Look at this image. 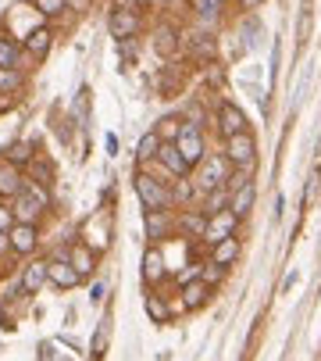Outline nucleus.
Returning a JSON list of instances; mask_svg holds the SVG:
<instances>
[{
    "mask_svg": "<svg viewBox=\"0 0 321 361\" xmlns=\"http://www.w3.org/2000/svg\"><path fill=\"white\" fill-rule=\"evenodd\" d=\"M136 193H139V200L146 204V212H165V208H172V204H175L172 190H168L165 183L150 179V176H136Z\"/></svg>",
    "mask_w": 321,
    "mask_h": 361,
    "instance_id": "1",
    "label": "nucleus"
},
{
    "mask_svg": "<svg viewBox=\"0 0 321 361\" xmlns=\"http://www.w3.org/2000/svg\"><path fill=\"white\" fill-rule=\"evenodd\" d=\"M46 204H50V197H46V190L36 183V186H22V193L15 197V219L18 222H36V215L46 208Z\"/></svg>",
    "mask_w": 321,
    "mask_h": 361,
    "instance_id": "2",
    "label": "nucleus"
},
{
    "mask_svg": "<svg viewBox=\"0 0 321 361\" xmlns=\"http://www.w3.org/2000/svg\"><path fill=\"white\" fill-rule=\"evenodd\" d=\"M175 147H179V154H182V161L193 169V165H200L203 158H207V150H203V136H200V129L193 126V122H186L179 133H175Z\"/></svg>",
    "mask_w": 321,
    "mask_h": 361,
    "instance_id": "3",
    "label": "nucleus"
},
{
    "mask_svg": "<svg viewBox=\"0 0 321 361\" xmlns=\"http://www.w3.org/2000/svg\"><path fill=\"white\" fill-rule=\"evenodd\" d=\"M225 161L239 165L243 172H250V169H253V136H250V133H236V136H229Z\"/></svg>",
    "mask_w": 321,
    "mask_h": 361,
    "instance_id": "4",
    "label": "nucleus"
},
{
    "mask_svg": "<svg viewBox=\"0 0 321 361\" xmlns=\"http://www.w3.org/2000/svg\"><path fill=\"white\" fill-rule=\"evenodd\" d=\"M222 183H229V161H225V154H210V158H203L200 190L210 193V190H218Z\"/></svg>",
    "mask_w": 321,
    "mask_h": 361,
    "instance_id": "5",
    "label": "nucleus"
},
{
    "mask_svg": "<svg viewBox=\"0 0 321 361\" xmlns=\"http://www.w3.org/2000/svg\"><path fill=\"white\" fill-rule=\"evenodd\" d=\"M236 222H239V215H232V212H218L207 226H203V236L210 240V243H218V240H225V236H232L236 233Z\"/></svg>",
    "mask_w": 321,
    "mask_h": 361,
    "instance_id": "6",
    "label": "nucleus"
},
{
    "mask_svg": "<svg viewBox=\"0 0 321 361\" xmlns=\"http://www.w3.org/2000/svg\"><path fill=\"white\" fill-rule=\"evenodd\" d=\"M8 243H11V250H18V254H32V250H36V226H32V222L11 226Z\"/></svg>",
    "mask_w": 321,
    "mask_h": 361,
    "instance_id": "7",
    "label": "nucleus"
},
{
    "mask_svg": "<svg viewBox=\"0 0 321 361\" xmlns=\"http://www.w3.org/2000/svg\"><path fill=\"white\" fill-rule=\"evenodd\" d=\"M46 279H50L54 286H58V290H72L82 276H79L68 262H50V265H46Z\"/></svg>",
    "mask_w": 321,
    "mask_h": 361,
    "instance_id": "8",
    "label": "nucleus"
},
{
    "mask_svg": "<svg viewBox=\"0 0 321 361\" xmlns=\"http://www.w3.org/2000/svg\"><path fill=\"white\" fill-rule=\"evenodd\" d=\"M218 126H222V133H225V136L246 133V115H243L236 104H225V108L218 111Z\"/></svg>",
    "mask_w": 321,
    "mask_h": 361,
    "instance_id": "9",
    "label": "nucleus"
},
{
    "mask_svg": "<svg viewBox=\"0 0 321 361\" xmlns=\"http://www.w3.org/2000/svg\"><path fill=\"white\" fill-rule=\"evenodd\" d=\"M107 25H111V36L115 39H129L139 29V18H136V11H115Z\"/></svg>",
    "mask_w": 321,
    "mask_h": 361,
    "instance_id": "10",
    "label": "nucleus"
},
{
    "mask_svg": "<svg viewBox=\"0 0 321 361\" xmlns=\"http://www.w3.org/2000/svg\"><path fill=\"white\" fill-rule=\"evenodd\" d=\"M157 161L165 165L168 172H175V176H186V172H189V165L182 161V154H179V147H175V143H160V150H157Z\"/></svg>",
    "mask_w": 321,
    "mask_h": 361,
    "instance_id": "11",
    "label": "nucleus"
},
{
    "mask_svg": "<svg viewBox=\"0 0 321 361\" xmlns=\"http://www.w3.org/2000/svg\"><path fill=\"white\" fill-rule=\"evenodd\" d=\"M22 193V172L15 165H0V197H18Z\"/></svg>",
    "mask_w": 321,
    "mask_h": 361,
    "instance_id": "12",
    "label": "nucleus"
},
{
    "mask_svg": "<svg viewBox=\"0 0 321 361\" xmlns=\"http://www.w3.org/2000/svg\"><path fill=\"white\" fill-rule=\"evenodd\" d=\"M68 265H72L79 276H89V272H93V265H96V257H93V250H89V247L75 243V247L68 250Z\"/></svg>",
    "mask_w": 321,
    "mask_h": 361,
    "instance_id": "13",
    "label": "nucleus"
},
{
    "mask_svg": "<svg viewBox=\"0 0 321 361\" xmlns=\"http://www.w3.org/2000/svg\"><path fill=\"white\" fill-rule=\"evenodd\" d=\"M236 254H239V243L232 240V236H225V240H218L214 243V265H232L236 262Z\"/></svg>",
    "mask_w": 321,
    "mask_h": 361,
    "instance_id": "14",
    "label": "nucleus"
},
{
    "mask_svg": "<svg viewBox=\"0 0 321 361\" xmlns=\"http://www.w3.org/2000/svg\"><path fill=\"white\" fill-rule=\"evenodd\" d=\"M250 204H253V183H239V186H236V197H232V208H229V212L243 219V215L250 212Z\"/></svg>",
    "mask_w": 321,
    "mask_h": 361,
    "instance_id": "15",
    "label": "nucleus"
},
{
    "mask_svg": "<svg viewBox=\"0 0 321 361\" xmlns=\"http://www.w3.org/2000/svg\"><path fill=\"white\" fill-rule=\"evenodd\" d=\"M25 47H29V54L43 58L46 50H50V29H32V32L25 36Z\"/></svg>",
    "mask_w": 321,
    "mask_h": 361,
    "instance_id": "16",
    "label": "nucleus"
},
{
    "mask_svg": "<svg viewBox=\"0 0 321 361\" xmlns=\"http://www.w3.org/2000/svg\"><path fill=\"white\" fill-rule=\"evenodd\" d=\"M43 283H46V265H29V269L22 272V290H25V293H36Z\"/></svg>",
    "mask_w": 321,
    "mask_h": 361,
    "instance_id": "17",
    "label": "nucleus"
},
{
    "mask_svg": "<svg viewBox=\"0 0 321 361\" xmlns=\"http://www.w3.org/2000/svg\"><path fill=\"white\" fill-rule=\"evenodd\" d=\"M182 297H186V307H200L207 300V283L203 279H189L182 286Z\"/></svg>",
    "mask_w": 321,
    "mask_h": 361,
    "instance_id": "18",
    "label": "nucleus"
},
{
    "mask_svg": "<svg viewBox=\"0 0 321 361\" xmlns=\"http://www.w3.org/2000/svg\"><path fill=\"white\" fill-rule=\"evenodd\" d=\"M157 150H160V136H157V133H146V136L139 140V147H136V158H139V161H153Z\"/></svg>",
    "mask_w": 321,
    "mask_h": 361,
    "instance_id": "19",
    "label": "nucleus"
},
{
    "mask_svg": "<svg viewBox=\"0 0 321 361\" xmlns=\"http://www.w3.org/2000/svg\"><path fill=\"white\" fill-rule=\"evenodd\" d=\"M143 276L153 279V283L165 276V262H160V250H146V257H143Z\"/></svg>",
    "mask_w": 321,
    "mask_h": 361,
    "instance_id": "20",
    "label": "nucleus"
},
{
    "mask_svg": "<svg viewBox=\"0 0 321 361\" xmlns=\"http://www.w3.org/2000/svg\"><path fill=\"white\" fill-rule=\"evenodd\" d=\"M165 229H168L165 212H146V236L150 240H160V236H165Z\"/></svg>",
    "mask_w": 321,
    "mask_h": 361,
    "instance_id": "21",
    "label": "nucleus"
},
{
    "mask_svg": "<svg viewBox=\"0 0 321 361\" xmlns=\"http://www.w3.org/2000/svg\"><path fill=\"white\" fill-rule=\"evenodd\" d=\"M15 61H18V43L0 36V68H15Z\"/></svg>",
    "mask_w": 321,
    "mask_h": 361,
    "instance_id": "22",
    "label": "nucleus"
},
{
    "mask_svg": "<svg viewBox=\"0 0 321 361\" xmlns=\"http://www.w3.org/2000/svg\"><path fill=\"white\" fill-rule=\"evenodd\" d=\"M146 315H150L153 322H168V315H172V312H168V304L160 300L157 293H150V297H146Z\"/></svg>",
    "mask_w": 321,
    "mask_h": 361,
    "instance_id": "23",
    "label": "nucleus"
},
{
    "mask_svg": "<svg viewBox=\"0 0 321 361\" xmlns=\"http://www.w3.org/2000/svg\"><path fill=\"white\" fill-rule=\"evenodd\" d=\"M29 161H32V147L29 143H11L8 147V165L18 169V165H29Z\"/></svg>",
    "mask_w": 321,
    "mask_h": 361,
    "instance_id": "24",
    "label": "nucleus"
},
{
    "mask_svg": "<svg viewBox=\"0 0 321 361\" xmlns=\"http://www.w3.org/2000/svg\"><path fill=\"white\" fill-rule=\"evenodd\" d=\"M32 4H36V11L46 15V18H54V15L65 11V0H32Z\"/></svg>",
    "mask_w": 321,
    "mask_h": 361,
    "instance_id": "25",
    "label": "nucleus"
},
{
    "mask_svg": "<svg viewBox=\"0 0 321 361\" xmlns=\"http://www.w3.org/2000/svg\"><path fill=\"white\" fill-rule=\"evenodd\" d=\"M107 336H111V322H100V329H96V336H93V354H100L103 347H107Z\"/></svg>",
    "mask_w": 321,
    "mask_h": 361,
    "instance_id": "26",
    "label": "nucleus"
},
{
    "mask_svg": "<svg viewBox=\"0 0 321 361\" xmlns=\"http://www.w3.org/2000/svg\"><path fill=\"white\" fill-rule=\"evenodd\" d=\"M22 86V75L11 72V68H0V90H18Z\"/></svg>",
    "mask_w": 321,
    "mask_h": 361,
    "instance_id": "27",
    "label": "nucleus"
},
{
    "mask_svg": "<svg viewBox=\"0 0 321 361\" xmlns=\"http://www.w3.org/2000/svg\"><path fill=\"white\" fill-rule=\"evenodd\" d=\"M218 4H222V0H196L200 18H214V15H218Z\"/></svg>",
    "mask_w": 321,
    "mask_h": 361,
    "instance_id": "28",
    "label": "nucleus"
},
{
    "mask_svg": "<svg viewBox=\"0 0 321 361\" xmlns=\"http://www.w3.org/2000/svg\"><path fill=\"white\" fill-rule=\"evenodd\" d=\"M32 176L39 179V186H46V183L54 179V172H50V165H43V161H36V165H32Z\"/></svg>",
    "mask_w": 321,
    "mask_h": 361,
    "instance_id": "29",
    "label": "nucleus"
},
{
    "mask_svg": "<svg viewBox=\"0 0 321 361\" xmlns=\"http://www.w3.org/2000/svg\"><path fill=\"white\" fill-rule=\"evenodd\" d=\"M182 226H186L189 233H196V236H203V226H207V222H203L200 215H186V219H182Z\"/></svg>",
    "mask_w": 321,
    "mask_h": 361,
    "instance_id": "30",
    "label": "nucleus"
},
{
    "mask_svg": "<svg viewBox=\"0 0 321 361\" xmlns=\"http://www.w3.org/2000/svg\"><path fill=\"white\" fill-rule=\"evenodd\" d=\"M8 226H11V212H8V208H0V229L8 233Z\"/></svg>",
    "mask_w": 321,
    "mask_h": 361,
    "instance_id": "31",
    "label": "nucleus"
},
{
    "mask_svg": "<svg viewBox=\"0 0 321 361\" xmlns=\"http://www.w3.org/2000/svg\"><path fill=\"white\" fill-rule=\"evenodd\" d=\"M89 300H103V283H93V290H89Z\"/></svg>",
    "mask_w": 321,
    "mask_h": 361,
    "instance_id": "32",
    "label": "nucleus"
},
{
    "mask_svg": "<svg viewBox=\"0 0 321 361\" xmlns=\"http://www.w3.org/2000/svg\"><path fill=\"white\" fill-rule=\"evenodd\" d=\"M103 143H107V154H118V136H107Z\"/></svg>",
    "mask_w": 321,
    "mask_h": 361,
    "instance_id": "33",
    "label": "nucleus"
},
{
    "mask_svg": "<svg viewBox=\"0 0 321 361\" xmlns=\"http://www.w3.org/2000/svg\"><path fill=\"white\" fill-rule=\"evenodd\" d=\"M8 247H11V243H8V233H4V229H0V254H4Z\"/></svg>",
    "mask_w": 321,
    "mask_h": 361,
    "instance_id": "34",
    "label": "nucleus"
},
{
    "mask_svg": "<svg viewBox=\"0 0 321 361\" xmlns=\"http://www.w3.org/2000/svg\"><path fill=\"white\" fill-rule=\"evenodd\" d=\"M65 4H72V8H79V11H82V8L89 4V0H65Z\"/></svg>",
    "mask_w": 321,
    "mask_h": 361,
    "instance_id": "35",
    "label": "nucleus"
},
{
    "mask_svg": "<svg viewBox=\"0 0 321 361\" xmlns=\"http://www.w3.org/2000/svg\"><path fill=\"white\" fill-rule=\"evenodd\" d=\"M243 4H246V8H253V4H260V0H243Z\"/></svg>",
    "mask_w": 321,
    "mask_h": 361,
    "instance_id": "36",
    "label": "nucleus"
},
{
    "mask_svg": "<svg viewBox=\"0 0 321 361\" xmlns=\"http://www.w3.org/2000/svg\"><path fill=\"white\" fill-rule=\"evenodd\" d=\"M129 4H143V0H129Z\"/></svg>",
    "mask_w": 321,
    "mask_h": 361,
    "instance_id": "37",
    "label": "nucleus"
}]
</instances>
